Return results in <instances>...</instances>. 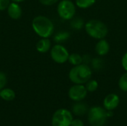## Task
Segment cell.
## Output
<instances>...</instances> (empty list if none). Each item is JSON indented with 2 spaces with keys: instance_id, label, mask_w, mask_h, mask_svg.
<instances>
[{
  "instance_id": "1",
  "label": "cell",
  "mask_w": 127,
  "mask_h": 126,
  "mask_svg": "<svg viewBox=\"0 0 127 126\" xmlns=\"http://www.w3.org/2000/svg\"><path fill=\"white\" fill-rule=\"evenodd\" d=\"M33 31L41 38H49L53 35L54 25L53 22L45 16H37L32 21Z\"/></svg>"
},
{
  "instance_id": "2",
  "label": "cell",
  "mask_w": 127,
  "mask_h": 126,
  "mask_svg": "<svg viewBox=\"0 0 127 126\" xmlns=\"http://www.w3.org/2000/svg\"><path fill=\"white\" fill-rule=\"evenodd\" d=\"M92 76V68L84 63L74 66L68 73V78L74 84H86L91 79Z\"/></svg>"
},
{
  "instance_id": "3",
  "label": "cell",
  "mask_w": 127,
  "mask_h": 126,
  "mask_svg": "<svg viewBox=\"0 0 127 126\" xmlns=\"http://www.w3.org/2000/svg\"><path fill=\"white\" fill-rule=\"evenodd\" d=\"M85 30L86 33L92 38L95 39H105L109 33L106 25L98 19H90L85 24Z\"/></svg>"
},
{
  "instance_id": "4",
  "label": "cell",
  "mask_w": 127,
  "mask_h": 126,
  "mask_svg": "<svg viewBox=\"0 0 127 126\" xmlns=\"http://www.w3.org/2000/svg\"><path fill=\"white\" fill-rule=\"evenodd\" d=\"M107 117V111L99 106L92 108L88 113V120L92 126H103Z\"/></svg>"
},
{
  "instance_id": "5",
  "label": "cell",
  "mask_w": 127,
  "mask_h": 126,
  "mask_svg": "<svg viewBox=\"0 0 127 126\" xmlns=\"http://www.w3.org/2000/svg\"><path fill=\"white\" fill-rule=\"evenodd\" d=\"M59 16L64 20H71L76 13V4L71 0H62L57 5Z\"/></svg>"
},
{
  "instance_id": "6",
  "label": "cell",
  "mask_w": 127,
  "mask_h": 126,
  "mask_svg": "<svg viewBox=\"0 0 127 126\" xmlns=\"http://www.w3.org/2000/svg\"><path fill=\"white\" fill-rule=\"evenodd\" d=\"M73 120L71 113L65 108L57 110L51 119L52 126H71Z\"/></svg>"
},
{
  "instance_id": "7",
  "label": "cell",
  "mask_w": 127,
  "mask_h": 126,
  "mask_svg": "<svg viewBox=\"0 0 127 126\" xmlns=\"http://www.w3.org/2000/svg\"><path fill=\"white\" fill-rule=\"evenodd\" d=\"M50 55L54 62L58 64H63L68 60V50L61 44H56L51 48Z\"/></svg>"
},
{
  "instance_id": "8",
  "label": "cell",
  "mask_w": 127,
  "mask_h": 126,
  "mask_svg": "<svg viewBox=\"0 0 127 126\" xmlns=\"http://www.w3.org/2000/svg\"><path fill=\"white\" fill-rule=\"evenodd\" d=\"M87 92L88 91L86 90L85 85L81 84H75L69 88L68 94L71 100L80 102L86 98Z\"/></svg>"
},
{
  "instance_id": "9",
  "label": "cell",
  "mask_w": 127,
  "mask_h": 126,
  "mask_svg": "<svg viewBox=\"0 0 127 126\" xmlns=\"http://www.w3.org/2000/svg\"><path fill=\"white\" fill-rule=\"evenodd\" d=\"M120 103V98L115 94H108L103 100V106L106 111H112L115 109Z\"/></svg>"
},
{
  "instance_id": "10",
  "label": "cell",
  "mask_w": 127,
  "mask_h": 126,
  "mask_svg": "<svg viewBox=\"0 0 127 126\" xmlns=\"http://www.w3.org/2000/svg\"><path fill=\"white\" fill-rule=\"evenodd\" d=\"M7 14L9 17L12 19L17 20L21 18L22 15V10L17 2L11 1L7 8Z\"/></svg>"
},
{
  "instance_id": "11",
  "label": "cell",
  "mask_w": 127,
  "mask_h": 126,
  "mask_svg": "<svg viewBox=\"0 0 127 126\" xmlns=\"http://www.w3.org/2000/svg\"><path fill=\"white\" fill-rule=\"evenodd\" d=\"M110 50V45L105 39H99L95 45V52L100 56H106Z\"/></svg>"
},
{
  "instance_id": "12",
  "label": "cell",
  "mask_w": 127,
  "mask_h": 126,
  "mask_svg": "<svg viewBox=\"0 0 127 126\" xmlns=\"http://www.w3.org/2000/svg\"><path fill=\"white\" fill-rule=\"evenodd\" d=\"M51 48V42L49 38H41L39 39L36 45V49L38 52L45 53L49 51Z\"/></svg>"
},
{
  "instance_id": "13",
  "label": "cell",
  "mask_w": 127,
  "mask_h": 126,
  "mask_svg": "<svg viewBox=\"0 0 127 126\" xmlns=\"http://www.w3.org/2000/svg\"><path fill=\"white\" fill-rule=\"evenodd\" d=\"M88 111V107L85 103L78 102L72 106V111L77 116H83Z\"/></svg>"
},
{
  "instance_id": "14",
  "label": "cell",
  "mask_w": 127,
  "mask_h": 126,
  "mask_svg": "<svg viewBox=\"0 0 127 126\" xmlns=\"http://www.w3.org/2000/svg\"><path fill=\"white\" fill-rule=\"evenodd\" d=\"M0 97L5 101H12L15 99L16 97V94L13 90L8 88H4L0 91Z\"/></svg>"
},
{
  "instance_id": "15",
  "label": "cell",
  "mask_w": 127,
  "mask_h": 126,
  "mask_svg": "<svg viewBox=\"0 0 127 126\" xmlns=\"http://www.w3.org/2000/svg\"><path fill=\"white\" fill-rule=\"evenodd\" d=\"M85 21L82 17H74L71 19L70 22V26L72 29L79 30H81L83 27H85Z\"/></svg>"
},
{
  "instance_id": "16",
  "label": "cell",
  "mask_w": 127,
  "mask_h": 126,
  "mask_svg": "<svg viewBox=\"0 0 127 126\" xmlns=\"http://www.w3.org/2000/svg\"><path fill=\"white\" fill-rule=\"evenodd\" d=\"M70 33L68 31H60L57 33L54 36V41L57 44H60L70 38Z\"/></svg>"
},
{
  "instance_id": "17",
  "label": "cell",
  "mask_w": 127,
  "mask_h": 126,
  "mask_svg": "<svg viewBox=\"0 0 127 126\" xmlns=\"http://www.w3.org/2000/svg\"><path fill=\"white\" fill-rule=\"evenodd\" d=\"M68 61L71 65L74 66L80 65L83 63V56L80 55L77 53H73L71 54H69Z\"/></svg>"
},
{
  "instance_id": "18",
  "label": "cell",
  "mask_w": 127,
  "mask_h": 126,
  "mask_svg": "<svg viewBox=\"0 0 127 126\" xmlns=\"http://www.w3.org/2000/svg\"><path fill=\"white\" fill-rule=\"evenodd\" d=\"M97 0H75V4L80 9H87L95 4Z\"/></svg>"
},
{
  "instance_id": "19",
  "label": "cell",
  "mask_w": 127,
  "mask_h": 126,
  "mask_svg": "<svg viewBox=\"0 0 127 126\" xmlns=\"http://www.w3.org/2000/svg\"><path fill=\"white\" fill-rule=\"evenodd\" d=\"M90 64H91L92 68L95 71H100V69L103 68V65H104V62L103 59L98 57L92 59Z\"/></svg>"
},
{
  "instance_id": "20",
  "label": "cell",
  "mask_w": 127,
  "mask_h": 126,
  "mask_svg": "<svg viewBox=\"0 0 127 126\" xmlns=\"http://www.w3.org/2000/svg\"><path fill=\"white\" fill-rule=\"evenodd\" d=\"M118 86L121 91L127 92V71L120 77L118 81Z\"/></svg>"
},
{
  "instance_id": "21",
  "label": "cell",
  "mask_w": 127,
  "mask_h": 126,
  "mask_svg": "<svg viewBox=\"0 0 127 126\" xmlns=\"http://www.w3.org/2000/svg\"><path fill=\"white\" fill-rule=\"evenodd\" d=\"M86 90L89 92H94L98 88V82L95 79H89L86 83Z\"/></svg>"
},
{
  "instance_id": "22",
  "label": "cell",
  "mask_w": 127,
  "mask_h": 126,
  "mask_svg": "<svg viewBox=\"0 0 127 126\" xmlns=\"http://www.w3.org/2000/svg\"><path fill=\"white\" fill-rule=\"evenodd\" d=\"M6 85H7V76L4 72L0 71V91L4 88Z\"/></svg>"
},
{
  "instance_id": "23",
  "label": "cell",
  "mask_w": 127,
  "mask_h": 126,
  "mask_svg": "<svg viewBox=\"0 0 127 126\" xmlns=\"http://www.w3.org/2000/svg\"><path fill=\"white\" fill-rule=\"evenodd\" d=\"M11 0H0V11H3L7 8Z\"/></svg>"
},
{
  "instance_id": "24",
  "label": "cell",
  "mask_w": 127,
  "mask_h": 126,
  "mask_svg": "<svg viewBox=\"0 0 127 126\" xmlns=\"http://www.w3.org/2000/svg\"><path fill=\"white\" fill-rule=\"evenodd\" d=\"M59 0H39V1L43 4V5H45V6H51V5H53L54 4H56Z\"/></svg>"
},
{
  "instance_id": "25",
  "label": "cell",
  "mask_w": 127,
  "mask_h": 126,
  "mask_svg": "<svg viewBox=\"0 0 127 126\" xmlns=\"http://www.w3.org/2000/svg\"><path fill=\"white\" fill-rule=\"evenodd\" d=\"M121 65L123 67V68L127 71V52H126L123 56H122V59H121Z\"/></svg>"
},
{
  "instance_id": "26",
  "label": "cell",
  "mask_w": 127,
  "mask_h": 126,
  "mask_svg": "<svg viewBox=\"0 0 127 126\" xmlns=\"http://www.w3.org/2000/svg\"><path fill=\"white\" fill-rule=\"evenodd\" d=\"M71 126H84V123L82 120L79 119H75L72 120Z\"/></svg>"
},
{
  "instance_id": "27",
  "label": "cell",
  "mask_w": 127,
  "mask_h": 126,
  "mask_svg": "<svg viewBox=\"0 0 127 126\" xmlns=\"http://www.w3.org/2000/svg\"><path fill=\"white\" fill-rule=\"evenodd\" d=\"M92 59L91 58V56L88 54H85L84 56H83V63L84 64H86V65L90 64Z\"/></svg>"
},
{
  "instance_id": "28",
  "label": "cell",
  "mask_w": 127,
  "mask_h": 126,
  "mask_svg": "<svg viewBox=\"0 0 127 126\" xmlns=\"http://www.w3.org/2000/svg\"><path fill=\"white\" fill-rule=\"evenodd\" d=\"M12 1H14V2H17V3H19V2H22L25 0H11Z\"/></svg>"
}]
</instances>
